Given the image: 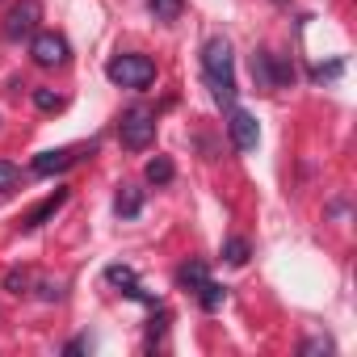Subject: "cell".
<instances>
[{
  "instance_id": "16",
  "label": "cell",
  "mask_w": 357,
  "mask_h": 357,
  "mask_svg": "<svg viewBox=\"0 0 357 357\" xmlns=\"http://www.w3.org/2000/svg\"><path fill=\"white\" fill-rule=\"evenodd\" d=\"M34 105L51 114V109H59V105H63V97H59V93H51V89H34Z\"/></svg>"
},
{
  "instance_id": "13",
  "label": "cell",
  "mask_w": 357,
  "mask_h": 357,
  "mask_svg": "<svg viewBox=\"0 0 357 357\" xmlns=\"http://www.w3.org/2000/svg\"><path fill=\"white\" fill-rule=\"evenodd\" d=\"M223 261H227V265H244V261H248V240H240V236L227 240V244H223Z\"/></svg>"
},
{
  "instance_id": "14",
  "label": "cell",
  "mask_w": 357,
  "mask_h": 357,
  "mask_svg": "<svg viewBox=\"0 0 357 357\" xmlns=\"http://www.w3.org/2000/svg\"><path fill=\"white\" fill-rule=\"evenodd\" d=\"M198 298H202V307H206V311H215V307H219V303H223V286H219V282H211V278H206V282H202V286H198Z\"/></svg>"
},
{
  "instance_id": "10",
  "label": "cell",
  "mask_w": 357,
  "mask_h": 357,
  "mask_svg": "<svg viewBox=\"0 0 357 357\" xmlns=\"http://www.w3.org/2000/svg\"><path fill=\"white\" fill-rule=\"evenodd\" d=\"M172 172H176V168H172V160H168V155L147 160V181H151V185H168V181H172Z\"/></svg>"
},
{
  "instance_id": "9",
  "label": "cell",
  "mask_w": 357,
  "mask_h": 357,
  "mask_svg": "<svg viewBox=\"0 0 357 357\" xmlns=\"http://www.w3.org/2000/svg\"><path fill=\"white\" fill-rule=\"evenodd\" d=\"M114 211H118L122 219H135V215L143 211V194H139V190H130V185H122V194H118Z\"/></svg>"
},
{
  "instance_id": "6",
  "label": "cell",
  "mask_w": 357,
  "mask_h": 357,
  "mask_svg": "<svg viewBox=\"0 0 357 357\" xmlns=\"http://www.w3.org/2000/svg\"><path fill=\"white\" fill-rule=\"evenodd\" d=\"M227 130H231V143H236L240 151H252V147L261 143V126H257V118H252L248 109H231Z\"/></svg>"
},
{
  "instance_id": "19",
  "label": "cell",
  "mask_w": 357,
  "mask_h": 357,
  "mask_svg": "<svg viewBox=\"0 0 357 357\" xmlns=\"http://www.w3.org/2000/svg\"><path fill=\"white\" fill-rule=\"evenodd\" d=\"M5 286H9L13 294H22V286H26V273H22V269H13V273L5 278Z\"/></svg>"
},
{
  "instance_id": "8",
  "label": "cell",
  "mask_w": 357,
  "mask_h": 357,
  "mask_svg": "<svg viewBox=\"0 0 357 357\" xmlns=\"http://www.w3.org/2000/svg\"><path fill=\"white\" fill-rule=\"evenodd\" d=\"M63 202H68V190H55V194H51V198H47V202H43V206L34 211V215H26V223H22V227H26V231L43 227V223H47V219H51V215H55V211L63 206Z\"/></svg>"
},
{
  "instance_id": "20",
  "label": "cell",
  "mask_w": 357,
  "mask_h": 357,
  "mask_svg": "<svg viewBox=\"0 0 357 357\" xmlns=\"http://www.w3.org/2000/svg\"><path fill=\"white\" fill-rule=\"evenodd\" d=\"M273 5H290V0H273Z\"/></svg>"
},
{
  "instance_id": "5",
  "label": "cell",
  "mask_w": 357,
  "mask_h": 357,
  "mask_svg": "<svg viewBox=\"0 0 357 357\" xmlns=\"http://www.w3.org/2000/svg\"><path fill=\"white\" fill-rule=\"evenodd\" d=\"M30 55L38 68H59V63H68V38L63 34H34Z\"/></svg>"
},
{
  "instance_id": "4",
  "label": "cell",
  "mask_w": 357,
  "mask_h": 357,
  "mask_svg": "<svg viewBox=\"0 0 357 357\" xmlns=\"http://www.w3.org/2000/svg\"><path fill=\"white\" fill-rule=\"evenodd\" d=\"M38 22H43V5L38 0H17V5L5 13V38H30L34 30H38Z\"/></svg>"
},
{
  "instance_id": "7",
  "label": "cell",
  "mask_w": 357,
  "mask_h": 357,
  "mask_svg": "<svg viewBox=\"0 0 357 357\" xmlns=\"http://www.w3.org/2000/svg\"><path fill=\"white\" fill-rule=\"evenodd\" d=\"M68 164H72V151H63V147H59V151H38V155H34V172H38V176H55V172H63Z\"/></svg>"
},
{
  "instance_id": "17",
  "label": "cell",
  "mask_w": 357,
  "mask_h": 357,
  "mask_svg": "<svg viewBox=\"0 0 357 357\" xmlns=\"http://www.w3.org/2000/svg\"><path fill=\"white\" fill-rule=\"evenodd\" d=\"M105 278H109L114 286H135V269H126V265H109Z\"/></svg>"
},
{
  "instance_id": "12",
  "label": "cell",
  "mask_w": 357,
  "mask_h": 357,
  "mask_svg": "<svg viewBox=\"0 0 357 357\" xmlns=\"http://www.w3.org/2000/svg\"><path fill=\"white\" fill-rule=\"evenodd\" d=\"M176 282L198 290V286L206 282V265H202V261H190V265H181V269H176Z\"/></svg>"
},
{
  "instance_id": "3",
  "label": "cell",
  "mask_w": 357,
  "mask_h": 357,
  "mask_svg": "<svg viewBox=\"0 0 357 357\" xmlns=\"http://www.w3.org/2000/svg\"><path fill=\"white\" fill-rule=\"evenodd\" d=\"M118 139H122V147L143 151V147L155 139V114H147V109H130V114H122V122H118Z\"/></svg>"
},
{
  "instance_id": "11",
  "label": "cell",
  "mask_w": 357,
  "mask_h": 357,
  "mask_svg": "<svg viewBox=\"0 0 357 357\" xmlns=\"http://www.w3.org/2000/svg\"><path fill=\"white\" fill-rule=\"evenodd\" d=\"M147 9L155 22H176L181 17V0H147Z\"/></svg>"
},
{
  "instance_id": "1",
  "label": "cell",
  "mask_w": 357,
  "mask_h": 357,
  "mask_svg": "<svg viewBox=\"0 0 357 357\" xmlns=\"http://www.w3.org/2000/svg\"><path fill=\"white\" fill-rule=\"evenodd\" d=\"M202 72H206L211 97L231 109L236 105V72H231V43L227 38H211L202 47Z\"/></svg>"
},
{
  "instance_id": "2",
  "label": "cell",
  "mask_w": 357,
  "mask_h": 357,
  "mask_svg": "<svg viewBox=\"0 0 357 357\" xmlns=\"http://www.w3.org/2000/svg\"><path fill=\"white\" fill-rule=\"evenodd\" d=\"M105 76L114 84H122V89H147L155 80V63L147 55H114L105 63Z\"/></svg>"
},
{
  "instance_id": "18",
  "label": "cell",
  "mask_w": 357,
  "mask_h": 357,
  "mask_svg": "<svg viewBox=\"0 0 357 357\" xmlns=\"http://www.w3.org/2000/svg\"><path fill=\"white\" fill-rule=\"evenodd\" d=\"M336 344L328 340V336H311V340H303V357H311V353H332Z\"/></svg>"
},
{
  "instance_id": "15",
  "label": "cell",
  "mask_w": 357,
  "mask_h": 357,
  "mask_svg": "<svg viewBox=\"0 0 357 357\" xmlns=\"http://www.w3.org/2000/svg\"><path fill=\"white\" fill-rule=\"evenodd\" d=\"M17 181H22V168H17V164H9V160H0V194L13 190Z\"/></svg>"
}]
</instances>
